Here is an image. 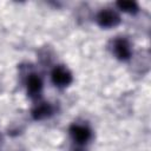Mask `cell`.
Segmentation results:
<instances>
[{
  "label": "cell",
  "mask_w": 151,
  "mask_h": 151,
  "mask_svg": "<svg viewBox=\"0 0 151 151\" xmlns=\"http://www.w3.org/2000/svg\"><path fill=\"white\" fill-rule=\"evenodd\" d=\"M70 134L71 138L73 139L74 143L83 145L86 144L92 136L91 129L87 125H83V124H72L70 126Z\"/></svg>",
  "instance_id": "3"
},
{
  "label": "cell",
  "mask_w": 151,
  "mask_h": 151,
  "mask_svg": "<svg viewBox=\"0 0 151 151\" xmlns=\"http://www.w3.org/2000/svg\"><path fill=\"white\" fill-rule=\"evenodd\" d=\"M112 52L119 60H129L131 58V45L125 38H116L112 42Z\"/></svg>",
  "instance_id": "4"
},
{
  "label": "cell",
  "mask_w": 151,
  "mask_h": 151,
  "mask_svg": "<svg viewBox=\"0 0 151 151\" xmlns=\"http://www.w3.org/2000/svg\"><path fill=\"white\" fill-rule=\"evenodd\" d=\"M0 140H1V137H0Z\"/></svg>",
  "instance_id": "8"
},
{
  "label": "cell",
  "mask_w": 151,
  "mask_h": 151,
  "mask_svg": "<svg viewBox=\"0 0 151 151\" xmlns=\"http://www.w3.org/2000/svg\"><path fill=\"white\" fill-rule=\"evenodd\" d=\"M52 83L58 87H66L72 83V73L70 70L63 65H58L53 68L51 73Z\"/></svg>",
  "instance_id": "2"
},
{
  "label": "cell",
  "mask_w": 151,
  "mask_h": 151,
  "mask_svg": "<svg viewBox=\"0 0 151 151\" xmlns=\"http://www.w3.org/2000/svg\"><path fill=\"white\" fill-rule=\"evenodd\" d=\"M97 24L103 28H111L116 27L120 24V17L118 13L111 8H104L97 14Z\"/></svg>",
  "instance_id": "1"
},
{
  "label": "cell",
  "mask_w": 151,
  "mask_h": 151,
  "mask_svg": "<svg viewBox=\"0 0 151 151\" xmlns=\"http://www.w3.org/2000/svg\"><path fill=\"white\" fill-rule=\"evenodd\" d=\"M53 114V106L50 103L41 101L37 104L32 110V117L35 120H42L45 118H48Z\"/></svg>",
  "instance_id": "6"
},
{
  "label": "cell",
  "mask_w": 151,
  "mask_h": 151,
  "mask_svg": "<svg viewBox=\"0 0 151 151\" xmlns=\"http://www.w3.org/2000/svg\"><path fill=\"white\" fill-rule=\"evenodd\" d=\"M26 88H27V93L31 98H33V99L39 98V96L41 93V90H42L41 78L35 73L29 74L26 79Z\"/></svg>",
  "instance_id": "5"
},
{
  "label": "cell",
  "mask_w": 151,
  "mask_h": 151,
  "mask_svg": "<svg viewBox=\"0 0 151 151\" xmlns=\"http://www.w3.org/2000/svg\"><path fill=\"white\" fill-rule=\"evenodd\" d=\"M117 6L119 9H122L123 12L130 13V14H134L139 11L138 4L136 1H127V0H120L117 1Z\"/></svg>",
  "instance_id": "7"
}]
</instances>
